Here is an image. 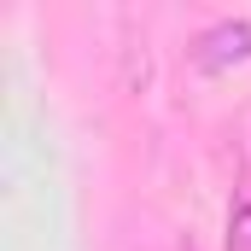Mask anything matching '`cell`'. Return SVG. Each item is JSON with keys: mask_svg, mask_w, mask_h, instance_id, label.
<instances>
[{"mask_svg": "<svg viewBox=\"0 0 251 251\" xmlns=\"http://www.w3.org/2000/svg\"><path fill=\"white\" fill-rule=\"evenodd\" d=\"M246 59H251V18H222V24L199 29V41H193V64L204 76H222Z\"/></svg>", "mask_w": 251, "mask_h": 251, "instance_id": "cell-1", "label": "cell"}, {"mask_svg": "<svg viewBox=\"0 0 251 251\" xmlns=\"http://www.w3.org/2000/svg\"><path fill=\"white\" fill-rule=\"evenodd\" d=\"M228 251H251V199L228 210Z\"/></svg>", "mask_w": 251, "mask_h": 251, "instance_id": "cell-2", "label": "cell"}]
</instances>
